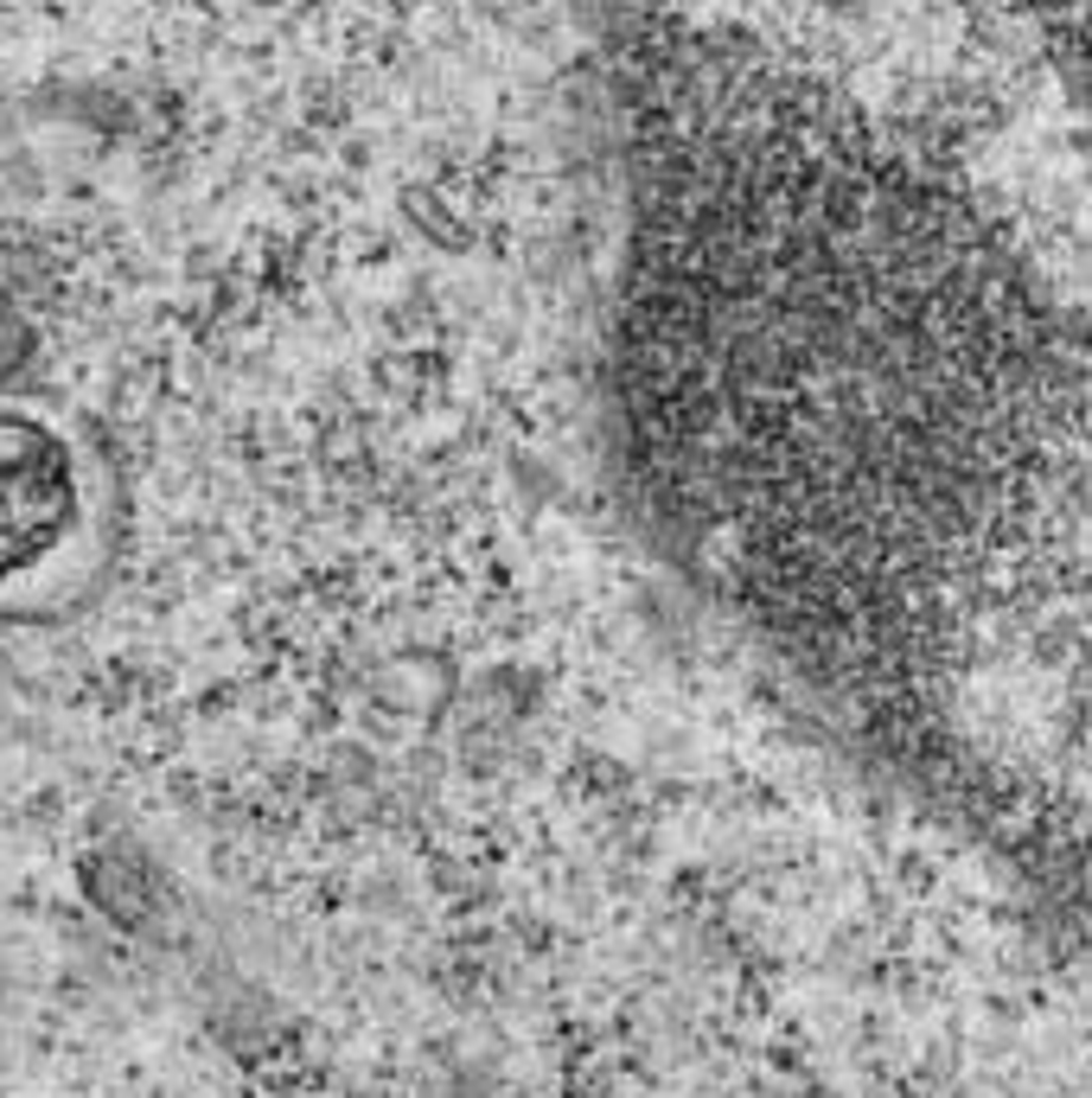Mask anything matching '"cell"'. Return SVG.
Listing matches in <instances>:
<instances>
[{
	"instance_id": "7a4b0ae2",
	"label": "cell",
	"mask_w": 1092,
	"mask_h": 1098,
	"mask_svg": "<svg viewBox=\"0 0 1092 1098\" xmlns=\"http://www.w3.org/2000/svg\"><path fill=\"white\" fill-rule=\"evenodd\" d=\"M71 517V467L51 435L0 416V582L20 575Z\"/></svg>"
},
{
	"instance_id": "6da1fadb",
	"label": "cell",
	"mask_w": 1092,
	"mask_h": 1098,
	"mask_svg": "<svg viewBox=\"0 0 1092 1098\" xmlns=\"http://www.w3.org/2000/svg\"><path fill=\"white\" fill-rule=\"evenodd\" d=\"M671 109L640 410L773 613L856 658L977 639L1028 556L1086 582V365L984 237L773 71Z\"/></svg>"
}]
</instances>
